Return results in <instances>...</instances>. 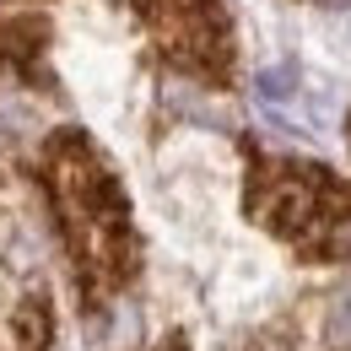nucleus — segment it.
Masks as SVG:
<instances>
[{"mask_svg": "<svg viewBox=\"0 0 351 351\" xmlns=\"http://www.w3.org/2000/svg\"><path fill=\"white\" fill-rule=\"evenodd\" d=\"M119 5L135 16V27L146 33L162 65L206 87L232 82V22L221 0H119Z\"/></svg>", "mask_w": 351, "mask_h": 351, "instance_id": "7ed1b4c3", "label": "nucleus"}, {"mask_svg": "<svg viewBox=\"0 0 351 351\" xmlns=\"http://www.w3.org/2000/svg\"><path fill=\"white\" fill-rule=\"evenodd\" d=\"M249 217L308 260H351V189L303 157H249Z\"/></svg>", "mask_w": 351, "mask_h": 351, "instance_id": "f03ea898", "label": "nucleus"}, {"mask_svg": "<svg viewBox=\"0 0 351 351\" xmlns=\"http://www.w3.org/2000/svg\"><path fill=\"white\" fill-rule=\"evenodd\" d=\"M162 351H189V341H184V335H173V341H168Z\"/></svg>", "mask_w": 351, "mask_h": 351, "instance_id": "39448f33", "label": "nucleus"}, {"mask_svg": "<svg viewBox=\"0 0 351 351\" xmlns=\"http://www.w3.org/2000/svg\"><path fill=\"white\" fill-rule=\"evenodd\" d=\"M33 184L49 206L82 308H103L130 292V281L141 276V232L125 184L97 152V141L87 130L60 125L33 157Z\"/></svg>", "mask_w": 351, "mask_h": 351, "instance_id": "f257e3e1", "label": "nucleus"}, {"mask_svg": "<svg viewBox=\"0 0 351 351\" xmlns=\"http://www.w3.org/2000/svg\"><path fill=\"white\" fill-rule=\"evenodd\" d=\"M49 44H54V22L44 11L0 0V76L27 82V87H54V76H49Z\"/></svg>", "mask_w": 351, "mask_h": 351, "instance_id": "20e7f679", "label": "nucleus"}, {"mask_svg": "<svg viewBox=\"0 0 351 351\" xmlns=\"http://www.w3.org/2000/svg\"><path fill=\"white\" fill-rule=\"evenodd\" d=\"M5 5H38V0H5Z\"/></svg>", "mask_w": 351, "mask_h": 351, "instance_id": "423d86ee", "label": "nucleus"}]
</instances>
